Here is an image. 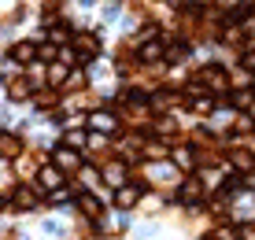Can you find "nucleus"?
<instances>
[{
    "label": "nucleus",
    "mask_w": 255,
    "mask_h": 240,
    "mask_svg": "<svg viewBox=\"0 0 255 240\" xmlns=\"http://www.w3.org/2000/svg\"><path fill=\"white\" fill-rule=\"evenodd\" d=\"M11 59L19 67H30L33 59H37V44L33 41H15V48H11Z\"/></svg>",
    "instance_id": "6"
},
{
    "label": "nucleus",
    "mask_w": 255,
    "mask_h": 240,
    "mask_svg": "<svg viewBox=\"0 0 255 240\" xmlns=\"http://www.w3.org/2000/svg\"><path fill=\"white\" fill-rule=\"evenodd\" d=\"M11 203L19 211H33L41 203V196H37V189H30V185H15V196H11Z\"/></svg>",
    "instance_id": "5"
},
{
    "label": "nucleus",
    "mask_w": 255,
    "mask_h": 240,
    "mask_svg": "<svg viewBox=\"0 0 255 240\" xmlns=\"http://www.w3.org/2000/svg\"><path fill=\"white\" fill-rule=\"evenodd\" d=\"M115 203H119L122 211L137 207V189H126V185H122V189H119V196H115Z\"/></svg>",
    "instance_id": "12"
},
{
    "label": "nucleus",
    "mask_w": 255,
    "mask_h": 240,
    "mask_svg": "<svg viewBox=\"0 0 255 240\" xmlns=\"http://www.w3.org/2000/svg\"><path fill=\"white\" fill-rule=\"evenodd\" d=\"M78 211H82V218H100L104 215V200L93 196V192H78Z\"/></svg>",
    "instance_id": "4"
},
{
    "label": "nucleus",
    "mask_w": 255,
    "mask_h": 240,
    "mask_svg": "<svg viewBox=\"0 0 255 240\" xmlns=\"http://www.w3.org/2000/svg\"><path fill=\"white\" fill-rule=\"evenodd\" d=\"M163 56V41H152V44H144V48H140V59H148V63H152V59H159Z\"/></svg>",
    "instance_id": "15"
},
{
    "label": "nucleus",
    "mask_w": 255,
    "mask_h": 240,
    "mask_svg": "<svg viewBox=\"0 0 255 240\" xmlns=\"http://www.w3.org/2000/svg\"><path fill=\"white\" fill-rule=\"evenodd\" d=\"M67 78H70V74H67V67H63V63H48V82H52V85L67 82Z\"/></svg>",
    "instance_id": "14"
},
{
    "label": "nucleus",
    "mask_w": 255,
    "mask_h": 240,
    "mask_svg": "<svg viewBox=\"0 0 255 240\" xmlns=\"http://www.w3.org/2000/svg\"><path fill=\"white\" fill-rule=\"evenodd\" d=\"M67 41H70V26H67V22L52 26V33H48V44H67Z\"/></svg>",
    "instance_id": "13"
},
{
    "label": "nucleus",
    "mask_w": 255,
    "mask_h": 240,
    "mask_svg": "<svg viewBox=\"0 0 255 240\" xmlns=\"http://www.w3.org/2000/svg\"><path fill=\"white\" fill-rule=\"evenodd\" d=\"M26 96H33V82L26 74H15L7 78V100H26Z\"/></svg>",
    "instance_id": "3"
},
{
    "label": "nucleus",
    "mask_w": 255,
    "mask_h": 240,
    "mask_svg": "<svg viewBox=\"0 0 255 240\" xmlns=\"http://www.w3.org/2000/svg\"><path fill=\"white\" fill-rule=\"evenodd\" d=\"M100 56V37L96 33H74V59L78 63H93Z\"/></svg>",
    "instance_id": "1"
},
{
    "label": "nucleus",
    "mask_w": 255,
    "mask_h": 240,
    "mask_svg": "<svg viewBox=\"0 0 255 240\" xmlns=\"http://www.w3.org/2000/svg\"><path fill=\"white\" fill-rule=\"evenodd\" d=\"M181 200H185V203H196V200H204V185H200L196 177H189V181L181 185Z\"/></svg>",
    "instance_id": "10"
},
{
    "label": "nucleus",
    "mask_w": 255,
    "mask_h": 240,
    "mask_svg": "<svg viewBox=\"0 0 255 240\" xmlns=\"http://www.w3.org/2000/svg\"><path fill=\"white\" fill-rule=\"evenodd\" d=\"M37 56L41 59H56V44H37Z\"/></svg>",
    "instance_id": "18"
},
{
    "label": "nucleus",
    "mask_w": 255,
    "mask_h": 240,
    "mask_svg": "<svg viewBox=\"0 0 255 240\" xmlns=\"http://www.w3.org/2000/svg\"><path fill=\"white\" fill-rule=\"evenodd\" d=\"M100 170H104V177H108L111 185H122V181H126V166H122V163H111V159H108Z\"/></svg>",
    "instance_id": "11"
},
{
    "label": "nucleus",
    "mask_w": 255,
    "mask_h": 240,
    "mask_svg": "<svg viewBox=\"0 0 255 240\" xmlns=\"http://www.w3.org/2000/svg\"><path fill=\"white\" fill-rule=\"evenodd\" d=\"M89 126L93 129H104V133H115L119 122H115V115H111V111H93L89 115Z\"/></svg>",
    "instance_id": "9"
},
{
    "label": "nucleus",
    "mask_w": 255,
    "mask_h": 240,
    "mask_svg": "<svg viewBox=\"0 0 255 240\" xmlns=\"http://www.w3.org/2000/svg\"><path fill=\"white\" fill-rule=\"evenodd\" d=\"M37 177H41V189H59V185L67 181V174H59L52 163H45V166H41V174H37Z\"/></svg>",
    "instance_id": "8"
},
{
    "label": "nucleus",
    "mask_w": 255,
    "mask_h": 240,
    "mask_svg": "<svg viewBox=\"0 0 255 240\" xmlns=\"http://www.w3.org/2000/svg\"><path fill=\"white\" fill-rule=\"evenodd\" d=\"M233 166H241V170H248V166H252L248 152H241V148H237V152H233Z\"/></svg>",
    "instance_id": "16"
},
{
    "label": "nucleus",
    "mask_w": 255,
    "mask_h": 240,
    "mask_svg": "<svg viewBox=\"0 0 255 240\" xmlns=\"http://www.w3.org/2000/svg\"><path fill=\"white\" fill-rule=\"evenodd\" d=\"M22 155V137L11 129H0V159H19Z\"/></svg>",
    "instance_id": "2"
},
{
    "label": "nucleus",
    "mask_w": 255,
    "mask_h": 240,
    "mask_svg": "<svg viewBox=\"0 0 255 240\" xmlns=\"http://www.w3.org/2000/svg\"><path fill=\"white\" fill-rule=\"evenodd\" d=\"M52 166H56L59 174L78 170V166H82V155H78V152H70V148H59V152H56V159H52Z\"/></svg>",
    "instance_id": "7"
},
{
    "label": "nucleus",
    "mask_w": 255,
    "mask_h": 240,
    "mask_svg": "<svg viewBox=\"0 0 255 240\" xmlns=\"http://www.w3.org/2000/svg\"><path fill=\"white\" fill-rule=\"evenodd\" d=\"M67 89L74 93V89H85V74H70L67 78Z\"/></svg>",
    "instance_id": "17"
}]
</instances>
